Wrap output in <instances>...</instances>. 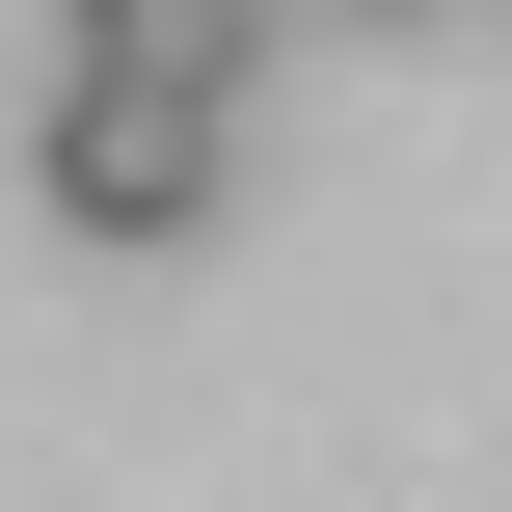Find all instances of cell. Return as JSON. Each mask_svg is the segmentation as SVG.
Here are the masks:
<instances>
[{
    "label": "cell",
    "instance_id": "1",
    "mask_svg": "<svg viewBox=\"0 0 512 512\" xmlns=\"http://www.w3.org/2000/svg\"><path fill=\"white\" fill-rule=\"evenodd\" d=\"M27 216H54L81 270H189V243L243 216V108H162V81H54V108H27Z\"/></svg>",
    "mask_w": 512,
    "mask_h": 512
},
{
    "label": "cell",
    "instance_id": "2",
    "mask_svg": "<svg viewBox=\"0 0 512 512\" xmlns=\"http://www.w3.org/2000/svg\"><path fill=\"white\" fill-rule=\"evenodd\" d=\"M297 0H54V81H162V108H243Z\"/></svg>",
    "mask_w": 512,
    "mask_h": 512
},
{
    "label": "cell",
    "instance_id": "3",
    "mask_svg": "<svg viewBox=\"0 0 512 512\" xmlns=\"http://www.w3.org/2000/svg\"><path fill=\"white\" fill-rule=\"evenodd\" d=\"M378 27H432V0H378Z\"/></svg>",
    "mask_w": 512,
    "mask_h": 512
}]
</instances>
